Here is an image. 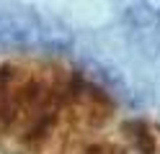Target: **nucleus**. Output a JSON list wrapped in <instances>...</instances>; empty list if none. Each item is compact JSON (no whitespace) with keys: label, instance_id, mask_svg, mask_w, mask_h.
<instances>
[{"label":"nucleus","instance_id":"f257e3e1","mask_svg":"<svg viewBox=\"0 0 160 154\" xmlns=\"http://www.w3.org/2000/svg\"><path fill=\"white\" fill-rule=\"evenodd\" d=\"M142 13L160 21V0H142Z\"/></svg>","mask_w":160,"mask_h":154},{"label":"nucleus","instance_id":"f03ea898","mask_svg":"<svg viewBox=\"0 0 160 154\" xmlns=\"http://www.w3.org/2000/svg\"><path fill=\"white\" fill-rule=\"evenodd\" d=\"M91 154H116V152H114L111 147H106V149H93Z\"/></svg>","mask_w":160,"mask_h":154}]
</instances>
